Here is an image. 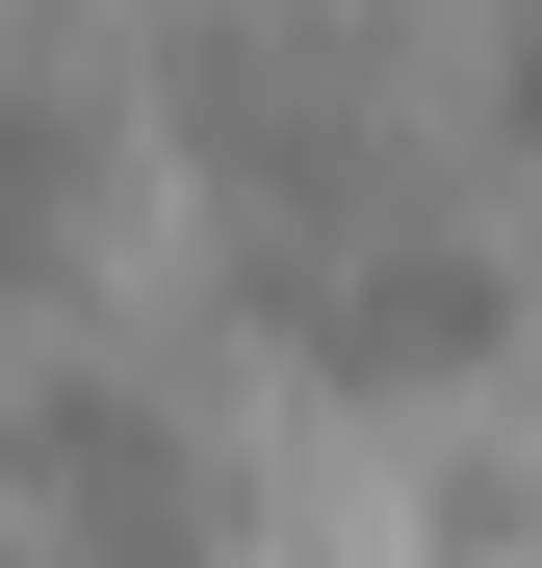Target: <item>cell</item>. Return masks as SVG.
Segmentation results:
<instances>
[{"label":"cell","mask_w":542,"mask_h":568,"mask_svg":"<svg viewBox=\"0 0 542 568\" xmlns=\"http://www.w3.org/2000/svg\"><path fill=\"white\" fill-rule=\"evenodd\" d=\"M0 568H207V491H181V439L78 388L27 439V517H0Z\"/></svg>","instance_id":"6da1fadb"},{"label":"cell","mask_w":542,"mask_h":568,"mask_svg":"<svg viewBox=\"0 0 542 568\" xmlns=\"http://www.w3.org/2000/svg\"><path fill=\"white\" fill-rule=\"evenodd\" d=\"M52 207H78V155H52V104H27V78H0V258H27Z\"/></svg>","instance_id":"7a4b0ae2"}]
</instances>
